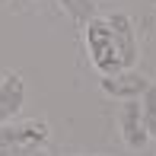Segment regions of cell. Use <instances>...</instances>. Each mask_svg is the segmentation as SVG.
Returning a JSON list of instances; mask_svg holds the SVG:
<instances>
[{
    "label": "cell",
    "instance_id": "cell-4",
    "mask_svg": "<svg viewBox=\"0 0 156 156\" xmlns=\"http://www.w3.org/2000/svg\"><path fill=\"white\" fill-rule=\"evenodd\" d=\"M118 124H121V134H124V144L131 150H144L147 147V127H144V115H140V99H127L118 112Z\"/></svg>",
    "mask_w": 156,
    "mask_h": 156
},
{
    "label": "cell",
    "instance_id": "cell-3",
    "mask_svg": "<svg viewBox=\"0 0 156 156\" xmlns=\"http://www.w3.org/2000/svg\"><path fill=\"white\" fill-rule=\"evenodd\" d=\"M112 29V38H115V48H118V58H121V67L131 70L137 64V32H134V23L127 13H108L105 16Z\"/></svg>",
    "mask_w": 156,
    "mask_h": 156
},
{
    "label": "cell",
    "instance_id": "cell-7",
    "mask_svg": "<svg viewBox=\"0 0 156 156\" xmlns=\"http://www.w3.org/2000/svg\"><path fill=\"white\" fill-rule=\"evenodd\" d=\"M140 115H144V127L150 137H156V86L150 83L147 93L140 96Z\"/></svg>",
    "mask_w": 156,
    "mask_h": 156
},
{
    "label": "cell",
    "instance_id": "cell-1",
    "mask_svg": "<svg viewBox=\"0 0 156 156\" xmlns=\"http://www.w3.org/2000/svg\"><path fill=\"white\" fill-rule=\"evenodd\" d=\"M86 48H89V58H93V64L99 67L102 76H112V73H121L124 70L105 16H93L86 23Z\"/></svg>",
    "mask_w": 156,
    "mask_h": 156
},
{
    "label": "cell",
    "instance_id": "cell-10",
    "mask_svg": "<svg viewBox=\"0 0 156 156\" xmlns=\"http://www.w3.org/2000/svg\"><path fill=\"white\" fill-rule=\"evenodd\" d=\"M0 3H6V0H0Z\"/></svg>",
    "mask_w": 156,
    "mask_h": 156
},
{
    "label": "cell",
    "instance_id": "cell-2",
    "mask_svg": "<svg viewBox=\"0 0 156 156\" xmlns=\"http://www.w3.org/2000/svg\"><path fill=\"white\" fill-rule=\"evenodd\" d=\"M48 140L45 121H23V124H0V156H26L41 150Z\"/></svg>",
    "mask_w": 156,
    "mask_h": 156
},
{
    "label": "cell",
    "instance_id": "cell-8",
    "mask_svg": "<svg viewBox=\"0 0 156 156\" xmlns=\"http://www.w3.org/2000/svg\"><path fill=\"white\" fill-rule=\"evenodd\" d=\"M58 3H61L67 13H70V19H73V23H80V26H86L89 19L96 16L93 0H58Z\"/></svg>",
    "mask_w": 156,
    "mask_h": 156
},
{
    "label": "cell",
    "instance_id": "cell-5",
    "mask_svg": "<svg viewBox=\"0 0 156 156\" xmlns=\"http://www.w3.org/2000/svg\"><path fill=\"white\" fill-rule=\"evenodd\" d=\"M147 86H150V80L140 73H134V70H121V73H112V76H102V89L108 93L112 99H140L147 93Z\"/></svg>",
    "mask_w": 156,
    "mask_h": 156
},
{
    "label": "cell",
    "instance_id": "cell-6",
    "mask_svg": "<svg viewBox=\"0 0 156 156\" xmlns=\"http://www.w3.org/2000/svg\"><path fill=\"white\" fill-rule=\"evenodd\" d=\"M26 102V83L19 73H10L0 80V124H6L10 118H16V112Z\"/></svg>",
    "mask_w": 156,
    "mask_h": 156
},
{
    "label": "cell",
    "instance_id": "cell-9",
    "mask_svg": "<svg viewBox=\"0 0 156 156\" xmlns=\"http://www.w3.org/2000/svg\"><path fill=\"white\" fill-rule=\"evenodd\" d=\"M26 156H45V150H32V153H26Z\"/></svg>",
    "mask_w": 156,
    "mask_h": 156
}]
</instances>
